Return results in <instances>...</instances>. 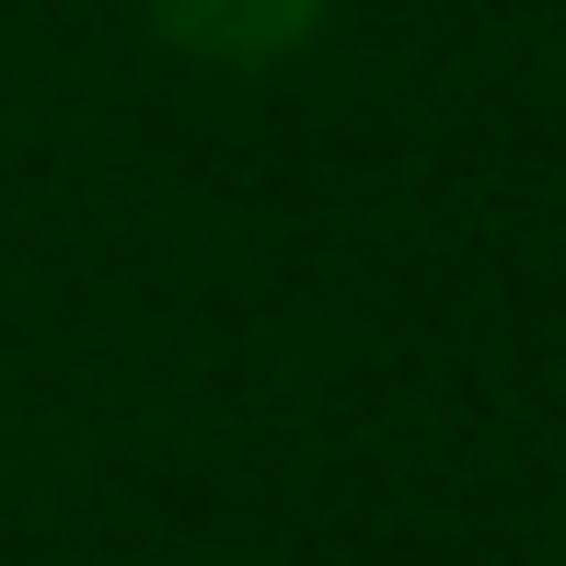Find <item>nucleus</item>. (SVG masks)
<instances>
[{
  "label": "nucleus",
  "instance_id": "obj_1",
  "mask_svg": "<svg viewBox=\"0 0 566 566\" xmlns=\"http://www.w3.org/2000/svg\"><path fill=\"white\" fill-rule=\"evenodd\" d=\"M139 12H150L163 46H186V59H209V70H266V59H290V46H313L336 0H139Z\"/></svg>",
  "mask_w": 566,
  "mask_h": 566
}]
</instances>
